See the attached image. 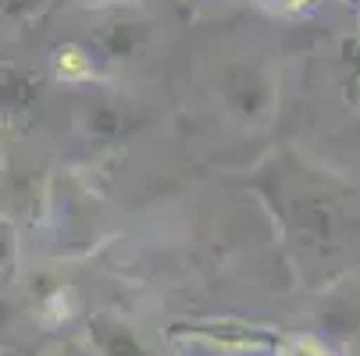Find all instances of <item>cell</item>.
Returning <instances> with one entry per match:
<instances>
[{
  "label": "cell",
  "instance_id": "277c9868",
  "mask_svg": "<svg viewBox=\"0 0 360 356\" xmlns=\"http://www.w3.org/2000/svg\"><path fill=\"white\" fill-rule=\"evenodd\" d=\"M356 93H360V72H356L353 82H349V96H356Z\"/></svg>",
  "mask_w": 360,
  "mask_h": 356
},
{
  "label": "cell",
  "instance_id": "6da1fadb",
  "mask_svg": "<svg viewBox=\"0 0 360 356\" xmlns=\"http://www.w3.org/2000/svg\"><path fill=\"white\" fill-rule=\"evenodd\" d=\"M229 93H232V104L239 107V114H257L261 107H268V100H271L268 82H261L253 72H236Z\"/></svg>",
  "mask_w": 360,
  "mask_h": 356
},
{
  "label": "cell",
  "instance_id": "3957f363",
  "mask_svg": "<svg viewBox=\"0 0 360 356\" xmlns=\"http://www.w3.org/2000/svg\"><path fill=\"white\" fill-rule=\"evenodd\" d=\"M29 0H0V11H22Z\"/></svg>",
  "mask_w": 360,
  "mask_h": 356
},
{
  "label": "cell",
  "instance_id": "7a4b0ae2",
  "mask_svg": "<svg viewBox=\"0 0 360 356\" xmlns=\"http://www.w3.org/2000/svg\"><path fill=\"white\" fill-rule=\"evenodd\" d=\"M58 68L65 72V75H82L86 72V58L79 54V50H61V58H58Z\"/></svg>",
  "mask_w": 360,
  "mask_h": 356
}]
</instances>
